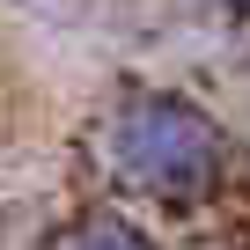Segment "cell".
I'll use <instances>...</instances> for the list:
<instances>
[{"label": "cell", "mask_w": 250, "mask_h": 250, "mask_svg": "<svg viewBox=\"0 0 250 250\" xmlns=\"http://www.w3.org/2000/svg\"><path fill=\"white\" fill-rule=\"evenodd\" d=\"M103 147H110V169L125 184H140L147 199H191L228 169V133L177 88L125 96Z\"/></svg>", "instance_id": "1"}, {"label": "cell", "mask_w": 250, "mask_h": 250, "mask_svg": "<svg viewBox=\"0 0 250 250\" xmlns=\"http://www.w3.org/2000/svg\"><path fill=\"white\" fill-rule=\"evenodd\" d=\"M221 8H228V15H243V22H250V0H221Z\"/></svg>", "instance_id": "3"}, {"label": "cell", "mask_w": 250, "mask_h": 250, "mask_svg": "<svg viewBox=\"0 0 250 250\" xmlns=\"http://www.w3.org/2000/svg\"><path fill=\"white\" fill-rule=\"evenodd\" d=\"M59 250H147V235H140L133 221H118V213H96V221H81Z\"/></svg>", "instance_id": "2"}]
</instances>
